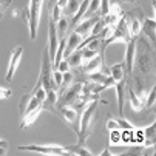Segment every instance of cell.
<instances>
[{"instance_id":"obj_1","label":"cell","mask_w":156,"mask_h":156,"mask_svg":"<svg viewBox=\"0 0 156 156\" xmlns=\"http://www.w3.org/2000/svg\"><path fill=\"white\" fill-rule=\"evenodd\" d=\"M153 62L154 56L150 50V45L145 40L136 39V53H135V63L133 68L136 66V70L142 74H148L150 70H153Z\"/></svg>"},{"instance_id":"obj_2","label":"cell","mask_w":156,"mask_h":156,"mask_svg":"<svg viewBox=\"0 0 156 156\" xmlns=\"http://www.w3.org/2000/svg\"><path fill=\"white\" fill-rule=\"evenodd\" d=\"M96 107H98V101H93V102L88 104L79 115V133H77L79 135V145H83L88 135H90Z\"/></svg>"},{"instance_id":"obj_3","label":"cell","mask_w":156,"mask_h":156,"mask_svg":"<svg viewBox=\"0 0 156 156\" xmlns=\"http://www.w3.org/2000/svg\"><path fill=\"white\" fill-rule=\"evenodd\" d=\"M130 39H131V37H130V33H128L127 20H125V19H124V16H122V19L118 22V25H116L115 31L111 33L107 39L101 40V51H99L101 54H99V57L104 60V54H105V50H107V47H108V45H111V43H116V42L127 43Z\"/></svg>"},{"instance_id":"obj_4","label":"cell","mask_w":156,"mask_h":156,"mask_svg":"<svg viewBox=\"0 0 156 156\" xmlns=\"http://www.w3.org/2000/svg\"><path fill=\"white\" fill-rule=\"evenodd\" d=\"M124 19L127 20V25H128V33H130V37L135 39L141 34V30H142V22H144V12L141 8H135L131 9L130 12H125L124 14Z\"/></svg>"},{"instance_id":"obj_5","label":"cell","mask_w":156,"mask_h":156,"mask_svg":"<svg viewBox=\"0 0 156 156\" xmlns=\"http://www.w3.org/2000/svg\"><path fill=\"white\" fill-rule=\"evenodd\" d=\"M42 2H43V0H31V2H30V8H28V25H30V37H31V40H34L36 36H37Z\"/></svg>"},{"instance_id":"obj_6","label":"cell","mask_w":156,"mask_h":156,"mask_svg":"<svg viewBox=\"0 0 156 156\" xmlns=\"http://www.w3.org/2000/svg\"><path fill=\"white\" fill-rule=\"evenodd\" d=\"M82 85H83V82L71 83V87L68 88V90H65L62 94H59V96H57V102H56L57 108L65 107V105L73 107V105L77 102V99H79V94H80V90H82Z\"/></svg>"},{"instance_id":"obj_7","label":"cell","mask_w":156,"mask_h":156,"mask_svg":"<svg viewBox=\"0 0 156 156\" xmlns=\"http://www.w3.org/2000/svg\"><path fill=\"white\" fill-rule=\"evenodd\" d=\"M19 150L23 151H36L40 154L47 156H63L70 154L66 147H59V145H19Z\"/></svg>"},{"instance_id":"obj_8","label":"cell","mask_w":156,"mask_h":156,"mask_svg":"<svg viewBox=\"0 0 156 156\" xmlns=\"http://www.w3.org/2000/svg\"><path fill=\"white\" fill-rule=\"evenodd\" d=\"M136 39H130L125 45H127V51H125V62H124V70L127 73V76L133 74V63H135V53H136Z\"/></svg>"},{"instance_id":"obj_9","label":"cell","mask_w":156,"mask_h":156,"mask_svg":"<svg viewBox=\"0 0 156 156\" xmlns=\"http://www.w3.org/2000/svg\"><path fill=\"white\" fill-rule=\"evenodd\" d=\"M40 105H43V102H40L33 93L25 94L23 98H22V101H20V118H23L25 115H28L30 111L36 110Z\"/></svg>"},{"instance_id":"obj_10","label":"cell","mask_w":156,"mask_h":156,"mask_svg":"<svg viewBox=\"0 0 156 156\" xmlns=\"http://www.w3.org/2000/svg\"><path fill=\"white\" fill-rule=\"evenodd\" d=\"M22 54H23V48L22 47H17L12 50V54H11V60H9V65H8V71H6V80L11 82L12 80V76L17 70V65L22 59Z\"/></svg>"},{"instance_id":"obj_11","label":"cell","mask_w":156,"mask_h":156,"mask_svg":"<svg viewBox=\"0 0 156 156\" xmlns=\"http://www.w3.org/2000/svg\"><path fill=\"white\" fill-rule=\"evenodd\" d=\"M99 19H101V16H93V17H88V19H85L83 22H79V23L76 25V28H74L73 31L85 37V36H88V33H91L93 27L96 25V22H98Z\"/></svg>"},{"instance_id":"obj_12","label":"cell","mask_w":156,"mask_h":156,"mask_svg":"<svg viewBox=\"0 0 156 156\" xmlns=\"http://www.w3.org/2000/svg\"><path fill=\"white\" fill-rule=\"evenodd\" d=\"M82 71L85 74H90V73H94V71H105V73L110 74V70L104 68V60L99 56H96L91 60H88L87 63H83L82 65Z\"/></svg>"},{"instance_id":"obj_13","label":"cell","mask_w":156,"mask_h":156,"mask_svg":"<svg viewBox=\"0 0 156 156\" xmlns=\"http://www.w3.org/2000/svg\"><path fill=\"white\" fill-rule=\"evenodd\" d=\"M82 39H83V36H80V34H77V33L73 31L70 34V37L66 39V47H65V51H63L62 59H66L73 51H76V48L79 47V43L82 42Z\"/></svg>"},{"instance_id":"obj_14","label":"cell","mask_w":156,"mask_h":156,"mask_svg":"<svg viewBox=\"0 0 156 156\" xmlns=\"http://www.w3.org/2000/svg\"><path fill=\"white\" fill-rule=\"evenodd\" d=\"M116 88V96H118V107H119V116L124 115V104H125V93H127V83L125 79L115 83Z\"/></svg>"},{"instance_id":"obj_15","label":"cell","mask_w":156,"mask_h":156,"mask_svg":"<svg viewBox=\"0 0 156 156\" xmlns=\"http://www.w3.org/2000/svg\"><path fill=\"white\" fill-rule=\"evenodd\" d=\"M42 110H45V105L37 107L36 110L30 111V113H28V115H25L23 118H20V128H22V130H25L27 127L33 125V122H34V121L39 118V115L42 113Z\"/></svg>"},{"instance_id":"obj_16","label":"cell","mask_w":156,"mask_h":156,"mask_svg":"<svg viewBox=\"0 0 156 156\" xmlns=\"http://www.w3.org/2000/svg\"><path fill=\"white\" fill-rule=\"evenodd\" d=\"M127 94H128V101L131 104V108L135 111H142L145 108V104L144 101L135 93V90H133V87H127Z\"/></svg>"},{"instance_id":"obj_17","label":"cell","mask_w":156,"mask_h":156,"mask_svg":"<svg viewBox=\"0 0 156 156\" xmlns=\"http://www.w3.org/2000/svg\"><path fill=\"white\" fill-rule=\"evenodd\" d=\"M141 31H144L145 33V36L154 43V40H156V22H154V19L151 17V19H148V17H145L144 19V22H142V30Z\"/></svg>"},{"instance_id":"obj_18","label":"cell","mask_w":156,"mask_h":156,"mask_svg":"<svg viewBox=\"0 0 156 156\" xmlns=\"http://www.w3.org/2000/svg\"><path fill=\"white\" fill-rule=\"evenodd\" d=\"M70 30V17H66V16H62L57 22H56V31H57V37L59 40L65 37L66 31Z\"/></svg>"},{"instance_id":"obj_19","label":"cell","mask_w":156,"mask_h":156,"mask_svg":"<svg viewBox=\"0 0 156 156\" xmlns=\"http://www.w3.org/2000/svg\"><path fill=\"white\" fill-rule=\"evenodd\" d=\"M110 76L113 77L115 82H119L125 79V70H124V63H115L110 68Z\"/></svg>"},{"instance_id":"obj_20","label":"cell","mask_w":156,"mask_h":156,"mask_svg":"<svg viewBox=\"0 0 156 156\" xmlns=\"http://www.w3.org/2000/svg\"><path fill=\"white\" fill-rule=\"evenodd\" d=\"M110 74L105 73V71H94V73H90V74H87V79L88 82H91V83H101L104 85V82L107 80Z\"/></svg>"},{"instance_id":"obj_21","label":"cell","mask_w":156,"mask_h":156,"mask_svg":"<svg viewBox=\"0 0 156 156\" xmlns=\"http://www.w3.org/2000/svg\"><path fill=\"white\" fill-rule=\"evenodd\" d=\"M66 60H68L70 66H73V68H79V66H82V53H80V50L73 51L68 57H66Z\"/></svg>"},{"instance_id":"obj_22","label":"cell","mask_w":156,"mask_h":156,"mask_svg":"<svg viewBox=\"0 0 156 156\" xmlns=\"http://www.w3.org/2000/svg\"><path fill=\"white\" fill-rule=\"evenodd\" d=\"M68 148V153L70 154H79V156H91L93 153L90 151V148H85L82 145H70V147H66Z\"/></svg>"},{"instance_id":"obj_23","label":"cell","mask_w":156,"mask_h":156,"mask_svg":"<svg viewBox=\"0 0 156 156\" xmlns=\"http://www.w3.org/2000/svg\"><path fill=\"white\" fill-rule=\"evenodd\" d=\"M40 102H43V104H45V101H47V91H45V88H43L42 87V82L37 79V83H36V87H34V90L31 91Z\"/></svg>"},{"instance_id":"obj_24","label":"cell","mask_w":156,"mask_h":156,"mask_svg":"<svg viewBox=\"0 0 156 156\" xmlns=\"http://www.w3.org/2000/svg\"><path fill=\"white\" fill-rule=\"evenodd\" d=\"M80 53H82V65L87 63L88 60H91L93 57L99 56V51L98 50H91V48H88V47H83L80 50Z\"/></svg>"},{"instance_id":"obj_25","label":"cell","mask_w":156,"mask_h":156,"mask_svg":"<svg viewBox=\"0 0 156 156\" xmlns=\"http://www.w3.org/2000/svg\"><path fill=\"white\" fill-rule=\"evenodd\" d=\"M99 6H101V0H90V5H88V9H87V12H85L87 19H88V17H93L94 12L99 9Z\"/></svg>"},{"instance_id":"obj_26","label":"cell","mask_w":156,"mask_h":156,"mask_svg":"<svg viewBox=\"0 0 156 156\" xmlns=\"http://www.w3.org/2000/svg\"><path fill=\"white\" fill-rule=\"evenodd\" d=\"M121 142V131L118 128L110 130V144L111 145H118Z\"/></svg>"},{"instance_id":"obj_27","label":"cell","mask_w":156,"mask_h":156,"mask_svg":"<svg viewBox=\"0 0 156 156\" xmlns=\"http://www.w3.org/2000/svg\"><path fill=\"white\" fill-rule=\"evenodd\" d=\"M70 68H71V66H70L68 60H66V59H62V60L57 63V66H56L54 70H57V71H60V73H66V71H70Z\"/></svg>"},{"instance_id":"obj_28","label":"cell","mask_w":156,"mask_h":156,"mask_svg":"<svg viewBox=\"0 0 156 156\" xmlns=\"http://www.w3.org/2000/svg\"><path fill=\"white\" fill-rule=\"evenodd\" d=\"M107 12H111V14H118V16H124L125 12H124V9L121 8V5L119 3H110V6H108V11Z\"/></svg>"},{"instance_id":"obj_29","label":"cell","mask_w":156,"mask_h":156,"mask_svg":"<svg viewBox=\"0 0 156 156\" xmlns=\"http://www.w3.org/2000/svg\"><path fill=\"white\" fill-rule=\"evenodd\" d=\"M154 98H156V91H154V87H151L150 94H148V96H147V99L144 101L145 108H150V107H153V105H154Z\"/></svg>"},{"instance_id":"obj_30","label":"cell","mask_w":156,"mask_h":156,"mask_svg":"<svg viewBox=\"0 0 156 156\" xmlns=\"http://www.w3.org/2000/svg\"><path fill=\"white\" fill-rule=\"evenodd\" d=\"M142 131H144V139H154V122Z\"/></svg>"},{"instance_id":"obj_31","label":"cell","mask_w":156,"mask_h":156,"mask_svg":"<svg viewBox=\"0 0 156 156\" xmlns=\"http://www.w3.org/2000/svg\"><path fill=\"white\" fill-rule=\"evenodd\" d=\"M11 96H12V91L9 90V88L0 87V101H8Z\"/></svg>"},{"instance_id":"obj_32","label":"cell","mask_w":156,"mask_h":156,"mask_svg":"<svg viewBox=\"0 0 156 156\" xmlns=\"http://www.w3.org/2000/svg\"><path fill=\"white\" fill-rule=\"evenodd\" d=\"M62 77H63V73H60V71H57V70L53 71V79H54V83L57 85V88H59L60 83H62Z\"/></svg>"},{"instance_id":"obj_33","label":"cell","mask_w":156,"mask_h":156,"mask_svg":"<svg viewBox=\"0 0 156 156\" xmlns=\"http://www.w3.org/2000/svg\"><path fill=\"white\" fill-rule=\"evenodd\" d=\"M116 121H118L119 128H124V130H133V125H131L128 121H124V119H116Z\"/></svg>"},{"instance_id":"obj_34","label":"cell","mask_w":156,"mask_h":156,"mask_svg":"<svg viewBox=\"0 0 156 156\" xmlns=\"http://www.w3.org/2000/svg\"><path fill=\"white\" fill-rule=\"evenodd\" d=\"M9 3H11V0H0V19L3 17V12L9 6Z\"/></svg>"},{"instance_id":"obj_35","label":"cell","mask_w":156,"mask_h":156,"mask_svg":"<svg viewBox=\"0 0 156 156\" xmlns=\"http://www.w3.org/2000/svg\"><path fill=\"white\" fill-rule=\"evenodd\" d=\"M107 128H108V130H115V128H119V125H118V121L110 118V119L107 121Z\"/></svg>"},{"instance_id":"obj_36","label":"cell","mask_w":156,"mask_h":156,"mask_svg":"<svg viewBox=\"0 0 156 156\" xmlns=\"http://www.w3.org/2000/svg\"><path fill=\"white\" fill-rule=\"evenodd\" d=\"M66 3H68V0H57V2H56V5H57V6H59V8H60L62 11L65 9Z\"/></svg>"},{"instance_id":"obj_37","label":"cell","mask_w":156,"mask_h":156,"mask_svg":"<svg viewBox=\"0 0 156 156\" xmlns=\"http://www.w3.org/2000/svg\"><path fill=\"white\" fill-rule=\"evenodd\" d=\"M5 154H6V148L0 147V156H5Z\"/></svg>"}]
</instances>
